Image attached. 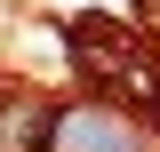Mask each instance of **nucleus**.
<instances>
[{"label": "nucleus", "mask_w": 160, "mask_h": 152, "mask_svg": "<svg viewBox=\"0 0 160 152\" xmlns=\"http://www.w3.org/2000/svg\"><path fill=\"white\" fill-rule=\"evenodd\" d=\"M48 128H56V112L40 96L0 88V152H48Z\"/></svg>", "instance_id": "nucleus-2"}, {"label": "nucleus", "mask_w": 160, "mask_h": 152, "mask_svg": "<svg viewBox=\"0 0 160 152\" xmlns=\"http://www.w3.org/2000/svg\"><path fill=\"white\" fill-rule=\"evenodd\" d=\"M48 152H152V144H144V128L128 112H112V104H72V112H56V128H48Z\"/></svg>", "instance_id": "nucleus-1"}]
</instances>
